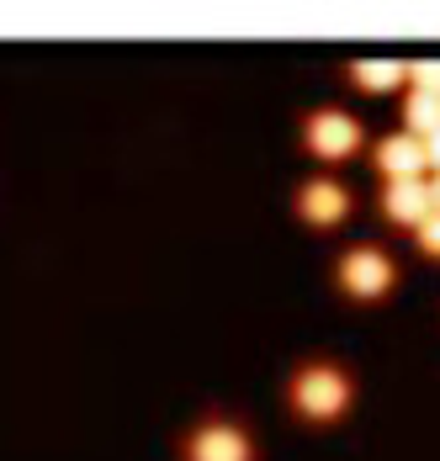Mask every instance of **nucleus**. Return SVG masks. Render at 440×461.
Returning a JSON list of instances; mask_svg holds the SVG:
<instances>
[{
  "label": "nucleus",
  "mask_w": 440,
  "mask_h": 461,
  "mask_svg": "<svg viewBox=\"0 0 440 461\" xmlns=\"http://www.w3.org/2000/svg\"><path fill=\"white\" fill-rule=\"evenodd\" d=\"M335 286L351 303H382L398 286V260L388 249H377V244H351L340 255V266H335Z\"/></svg>",
  "instance_id": "f03ea898"
},
{
  "label": "nucleus",
  "mask_w": 440,
  "mask_h": 461,
  "mask_svg": "<svg viewBox=\"0 0 440 461\" xmlns=\"http://www.w3.org/2000/svg\"><path fill=\"white\" fill-rule=\"evenodd\" d=\"M419 143H425V165L440 176V133H430V139H419Z\"/></svg>",
  "instance_id": "f8f14e48"
},
{
  "label": "nucleus",
  "mask_w": 440,
  "mask_h": 461,
  "mask_svg": "<svg viewBox=\"0 0 440 461\" xmlns=\"http://www.w3.org/2000/svg\"><path fill=\"white\" fill-rule=\"evenodd\" d=\"M425 191H430V212H440V176H430V181H425Z\"/></svg>",
  "instance_id": "ddd939ff"
},
{
  "label": "nucleus",
  "mask_w": 440,
  "mask_h": 461,
  "mask_svg": "<svg viewBox=\"0 0 440 461\" xmlns=\"http://www.w3.org/2000/svg\"><path fill=\"white\" fill-rule=\"evenodd\" d=\"M408 80V64L403 59H355L351 64V86L366 95H388Z\"/></svg>",
  "instance_id": "6e6552de"
},
{
  "label": "nucleus",
  "mask_w": 440,
  "mask_h": 461,
  "mask_svg": "<svg viewBox=\"0 0 440 461\" xmlns=\"http://www.w3.org/2000/svg\"><path fill=\"white\" fill-rule=\"evenodd\" d=\"M403 133H408V139H430V133H440V95L408 91V101H403Z\"/></svg>",
  "instance_id": "1a4fd4ad"
},
{
  "label": "nucleus",
  "mask_w": 440,
  "mask_h": 461,
  "mask_svg": "<svg viewBox=\"0 0 440 461\" xmlns=\"http://www.w3.org/2000/svg\"><path fill=\"white\" fill-rule=\"evenodd\" d=\"M414 239H419V249H425L430 260H440V212H430V218L414 229Z\"/></svg>",
  "instance_id": "9b49d317"
},
{
  "label": "nucleus",
  "mask_w": 440,
  "mask_h": 461,
  "mask_svg": "<svg viewBox=\"0 0 440 461\" xmlns=\"http://www.w3.org/2000/svg\"><path fill=\"white\" fill-rule=\"evenodd\" d=\"M361 143H366V128L355 122L351 112H340V106H318V112L303 117V149H308L313 159L340 165V159L361 154Z\"/></svg>",
  "instance_id": "7ed1b4c3"
},
{
  "label": "nucleus",
  "mask_w": 440,
  "mask_h": 461,
  "mask_svg": "<svg viewBox=\"0 0 440 461\" xmlns=\"http://www.w3.org/2000/svg\"><path fill=\"white\" fill-rule=\"evenodd\" d=\"M287 403H292V414L308 419V424H335V419L351 414L355 382H351V371L335 366V361H308V366L292 371Z\"/></svg>",
  "instance_id": "f257e3e1"
},
{
  "label": "nucleus",
  "mask_w": 440,
  "mask_h": 461,
  "mask_svg": "<svg viewBox=\"0 0 440 461\" xmlns=\"http://www.w3.org/2000/svg\"><path fill=\"white\" fill-rule=\"evenodd\" d=\"M180 456L186 461H255V440H250V429L234 424V419H202V424L186 435Z\"/></svg>",
  "instance_id": "20e7f679"
},
{
  "label": "nucleus",
  "mask_w": 440,
  "mask_h": 461,
  "mask_svg": "<svg viewBox=\"0 0 440 461\" xmlns=\"http://www.w3.org/2000/svg\"><path fill=\"white\" fill-rule=\"evenodd\" d=\"M382 218L398 229H419L430 218V191L425 181H388L382 185Z\"/></svg>",
  "instance_id": "0eeeda50"
},
{
  "label": "nucleus",
  "mask_w": 440,
  "mask_h": 461,
  "mask_svg": "<svg viewBox=\"0 0 440 461\" xmlns=\"http://www.w3.org/2000/svg\"><path fill=\"white\" fill-rule=\"evenodd\" d=\"M292 207H298V218L313 223V229H335V223L351 218V191L335 181V176H313V181L298 185Z\"/></svg>",
  "instance_id": "39448f33"
},
{
  "label": "nucleus",
  "mask_w": 440,
  "mask_h": 461,
  "mask_svg": "<svg viewBox=\"0 0 440 461\" xmlns=\"http://www.w3.org/2000/svg\"><path fill=\"white\" fill-rule=\"evenodd\" d=\"M377 170H382V181H425V143L408 139V133H388V139H377Z\"/></svg>",
  "instance_id": "423d86ee"
},
{
  "label": "nucleus",
  "mask_w": 440,
  "mask_h": 461,
  "mask_svg": "<svg viewBox=\"0 0 440 461\" xmlns=\"http://www.w3.org/2000/svg\"><path fill=\"white\" fill-rule=\"evenodd\" d=\"M408 91L440 95V59H414L408 64Z\"/></svg>",
  "instance_id": "9d476101"
}]
</instances>
